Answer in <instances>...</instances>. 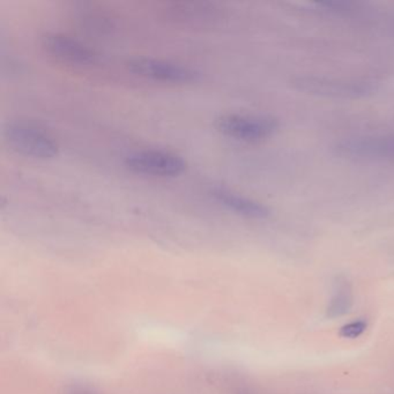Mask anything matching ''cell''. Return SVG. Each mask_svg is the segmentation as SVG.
Masks as SVG:
<instances>
[{
	"mask_svg": "<svg viewBox=\"0 0 394 394\" xmlns=\"http://www.w3.org/2000/svg\"><path fill=\"white\" fill-rule=\"evenodd\" d=\"M5 145L25 158L47 161L57 158L60 146L57 138L40 124L29 120H10L1 131Z\"/></svg>",
	"mask_w": 394,
	"mask_h": 394,
	"instance_id": "6da1fadb",
	"label": "cell"
},
{
	"mask_svg": "<svg viewBox=\"0 0 394 394\" xmlns=\"http://www.w3.org/2000/svg\"><path fill=\"white\" fill-rule=\"evenodd\" d=\"M158 14L171 25L207 28L224 19V11L218 4L209 1H171L163 4Z\"/></svg>",
	"mask_w": 394,
	"mask_h": 394,
	"instance_id": "7a4b0ae2",
	"label": "cell"
},
{
	"mask_svg": "<svg viewBox=\"0 0 394 394\" xmlns=\"http://www.w3.org/2000/svg\"><path fill=\"white\" fill-rule=\"evenodd\" d=\"M214 125L224 136L244 142L262 141L279 129V122L275 118L258 115H221L215 120Z\"/></svg>",
	"mask_w": 394,
	"mask_h": 394,
	"instance_id": "3957f363",
	"label": "cell"
},
{
	"mask_svg": "<svg viewBox=\"0 0 394 394\" xmlns=\"http://www.w3.org/2000/svg\"><path fill=\"white\" fill-rule=\"evenodd\" d=\"M125 166L134 174L170 178L183 174L187 162L183 156L173 151L141 149L127 155Z\"/></svg>",
	"mask_w": 394,
	"mask_h": 394,
	"instance_id": "277c9868",
	"label": "cell"
},
{
	"mask_svg": "<svg viewBox=\"0 0 394 394\" xmlns=\"http://www.w3.org/2000/svg\"><path fill=\"white\" fill-rule=\"evenodd\" d=\"M127 67L134 76L167 83L189 85L202 79V73L192 67L160 58H131L127 60Z\"/></svg>",
	"mask_w": 394,
	"mask_h": 394,
	"instance_id": "5b68a950",
	"label": "cell"
},
{
	"mask_svg": "<svg viewBox=\"0 0 394 394\" xmlns=\"http://www.w3.org/2000/svg\"><path fill=\"white\" fill-rule=\"evenodd\" d=\"M294 88L322 98H359L371 94V83L355 80L332 79L323 76H299L291 81Z\"/></svg>",
	"mask_w": 394,
	"mask_h": 394,
	"instance_id": "8992f818",
	"label": "cell"
},
{
	"mask_svg": "<svg viewBox=\"0 0 394 394\" xmlns=\"http://www.w3.org/2000/svg\"><path fill=\"white\" fill-rule=\"evenodd\" d=\"M41 45L45 54L59 63L76 67L93 66L98 63V54L93 47L66 34L47 33L42 36Z\"/></svg>",
	"mask_w": 394,
	"mask_h": 394,
	"instance_id": "52a82bcc",
	"label": "cell"
},
{
	"mask_svg": "<svg viewBox=\"0 0 394 394\" xmlns=\"http://www.w3.org/2000/svg\"><path fill=\"white\" fill-rule=\"evenodd\" d=\"M335 149L339 156L352 160H394V134L349 138Z\"/></svg>",
	"mask_w": 394,
	"mask_h": 394,
	"instance_id": "ba28073f",
	"label": "cell"
},
{
	"mask_svg": "<svg viewBox=\"0 0 394 394\" xmlns=\"http://www.w3.org/2000/svg\"><path fill=\"white\" fill-rule=\"evenodd\" d=\"M209 193L220 205L245 218L265 219L270 215V209L265 205H262V202L242 196L233 190L215 186L212 187Z\"/></svg>",
	"mask_w": 394,
	"mask_h": 394,
	"instance_id": "9c48e42d",
	"label": "cell"
},
{
	"mask_svg": "<svg viewBox=\"0 0 394 394\" xmlns=\"http://www.w3.org/2000/svg\"><path fill=\"white\" fill-rule=\"evenodd\" d=\"M79 20L81 25L86 28L94 30V32L105 33V30H111L115 28L116 21L110 13L102 11L101 8H95L94 6L86 8L83 7L79 12Z\"/></svg>",
	"mask_w": 394,
	"mask_h": 394,
	"instance_id": "30bf717a",
	"label": "cell"
},
{
	"mask_svg": "<svg viewBox=\"0 0 394 394\" xmlns=\"http://www.w3.org/2000/svg\"><path fill=\"white\" fill-rule=\"evenodd\" d=\"M352 306H353L352 291L347 287V284H340L328 306V315L330 318L340 317L347 313Z\"/></svg>",
	"mask_w": 394,
	"mask_h": 394,
	"instance_id": "8fae6325",
	"label": "cell"
},
{
	"mask_svg": "<svg viewBox=\"0 0 394 394\" xmlns=\"http://www.w3.org/2000/svg\"><path fill=\"white\" fill-rule=\"evenodd\" d=\"M366 323L364 320H355L348 323L340 328L339 335L346 339H357L366 332Z\"/></svg>",
	"mask_w": 394,
	"mask_h": 394,
	"instance_id": "7c38bea8",
	"label": "cell"
}]
</instances>
